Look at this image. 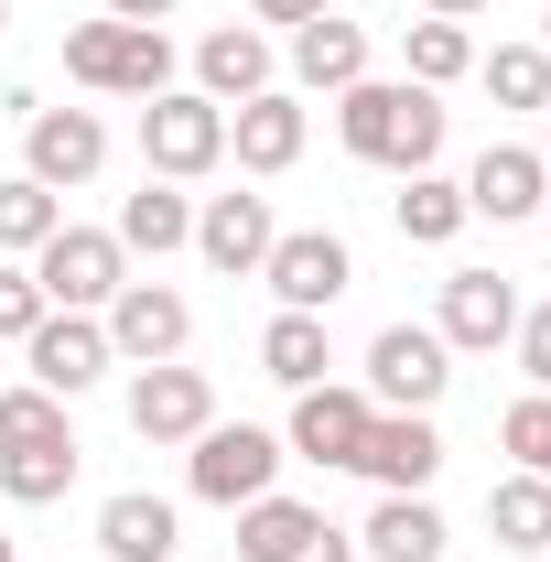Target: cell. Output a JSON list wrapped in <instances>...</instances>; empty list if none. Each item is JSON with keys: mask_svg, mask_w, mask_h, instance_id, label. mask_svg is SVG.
I'll return each instance as SVG.
<instances>
[{"mask_svg": "<svg viewBox=\"0 0 551 562\" xmlns=\"http://www.w3.org/2000/svg\"><path fill=\"white\" fill-rule=\"evenodd\" d=\"M336 140L357 162H379V173H432V151H443V98L412 87V76H357L336 98Z\"/></svg>", "mask_w": 551, "mask_h": 562, "instance_id": "6da1fadb", "label": "cell"}, {"mask_svg": "<svg viewBox=\"0 0 551 562\" xmlns=\"http://www.w3.org/2000/svg\"><path fill=\"white\" fill-rule=\"evenodd\" d=\"M66 76L98 87V98H162L173 87V44H162V22H76Z\"/></svg>", "mask_w": 551, "mask_h": 562, "instance_id": "7a4b0ae2", "label": "cell"}, {"mask_svg": "<svg viewBox=\"0 0 551 562\" xmlns=\"http://www.w3.org/2000/svg\"><path fill=\"white\" fill-rule=\"evenodd\" d=\"M140 162H151L162 184L216 173V162H227V109H216V98H195V87H162V98L140 109Z\"/></svg>", "mask_w": 551, "mask_h": 562, "instance_id": "3957f363", "label": "cell"}, {"mask_svg": "<svg viewBox=\"0 0 551 562\" xmlns=\"http://www.w3.org/2000/svg\"><path fill=\"white\" fill-rule=\"evenodd\" d=\"M33 281H44L55 314H98V303L131 281V249H120L109 227H55V238L33 249Z\"/></svg>", "mask_w": 551, "mask_h": 562, "instance_id": "277c9868", "label": "cell"}, {"mask_svg": "<svg viewBox=\"0 0 551 562\" xmlns=\"http://www.w3.org/2000/svg\"><path fill=\"white\" fill-rule=\"evenodd\" d=\"M281 432H260V422H206L195 432V497H216V508H249V497H271V476H281Z\"/></svg>", "mask_w": 551, "mask_h": 562, "instance_id": "5b68a950", "label": "cell"}, {"mask_svg": "<svg viewBox=\"0 0 551 562\" xmlns=\"http://www.w3.org/2000/svg\"><path fill=\"white\" fill-rule=\"evenodd\" d=\"M454 390V347L432 336V325H379V347H368V401L379 412H432Z\"/></svg>", "mask_w": 551, "mask_h": 562, "instance_id": "8992f818", "label": "cell"}, {"mask_svg": "<svg viewBox=\"0 0 551 562\" xmlns=\"http://www.w3.org/2000/svg\"><path fill=\"white\" fill-rule=\"evenodd\" d=\"M184 336H195L184 292H162V281H120L109 292V357L120 368H162V357H184Z\"/></svg>", "mask_w": 551, "mask_h": 562, "instance_id": "52a82bcc", "label": "cell"}, {"mask_svg": "<svg viewBox=\"0 0 551 562\" xmlns=\"http://www.w3.org/2000/svg\"><path fill=\"white\" fill-rule=\"evenodd\" d=\"M260 281L281 292V314H325L346 281H357V260H346V238H336V227H292V238H271Z\"/></svg>", "mask_w": 551, "mask_h": 562, "instance_id": "ba28073f", "label": "cell"}, {"mask_svg": "<svg viewBox=\"0 0 551 562\" xmlns=\"http://www.w3.org/2000/svg\"><path fill=\"white\" fill-rule=\"evenodd\" d=\"M22 368H33V390L76 401V390H98L120 357H109V325H87V314H44V325L22 336Z\"/></svg>", "mask_w": 551, "mask_h": 562, "instance_id": "9c48e42d", "label": "cell"}, {"mask_svg": "<svg viewBox=\"0 0 551 562\" xmlns=\"http://www.w3.org/2000/svg\"><path fill=\"white\" fill-rule=\"evenodd\" d=\"M357 476H379L390 497H421L432 476H443V432H432V412H368Z\"/></svg>", "mask_w": 551, "mask_h": 562, "instance_id": "30bf717a", "label": "cell"}, {"mask_svg": "<svg viewBox=\"0 0 551 562\" xmlns=\"http://www.w3.org/2000/svg\"><path fill=\"white\" fill-rule=\"evenodd\" d=\"M206 422H216L206 368H173V357H162V368H140V379H131V432H140V443H195Z\"/></svg>", "mask_w": 551, "mask_h": 562, "instance_id": "8fae6325", "label": "cell"}, {"mask_svg": "<svg viewBox=\"0 0 551 562\" xmlns=\"http://www.w3.org/2000/svg\"><path fill=\"white\" fill-rule=\"evenodd\" d=\"M454 357H497L508 336H519V292H508V271H454L443 281V325H432Z\"/></svg>", "mask_w": 551, "mask_h": 562, "instance_id": "7c38bea8", "label": "cell"}, {"mask_svg": "<svg viewBox=\"0 0 551 562\" xmlns=\"http://www.w3.org/2000/svg\"><path fill=\"white\" fill-rule=\"evenodd\" d=\"M368 412H379L368 390H325V379H314V390H292V432H281V443H292L303 465H357Z\"/></svg>", "mask_w": 551, "mask_h": 562, "instance_id": "4fadbf2b", "label": "cell"}, {"mask_svg": "<svg viewBox=\"0 0 551 562\" xmlns=\"http://www.w3.org/2000/svg\"><path fill=\"white\" fill-rule=\"evenodd\" d=\"M227 151H238V173H292L303 162V98H281V87L238 98L227 109Z\"/></svg>", "mask_w": 551, "mask_h": 562, "instance_id": "5bb4252c", "label": "cell"}, {"mask_svg": "<svg viewBox=\"0 0 551 562\" xmlns=\"http://www.w3.org/2000/svg\"><path fill=\"white\" fill-rule=\"evenodd\" d=\"M541 195H551V162L541 151H519V140H486L476 151V173H465V216H541Z\"/></svg>", "mask_w": 551, "mask_h": 562, "instance_id": "9a60e30c", "label": "cell"}, {"mask_svg": "<svg viewBox=\"0 0 551 562\" xmlns=\"http://www.w3.org/2000/svg\"><path fill=\"white\" fill-rule=\"evenodd\" d=\"M271 195H206V206H195V249H206V271H260V260H271Z\"/></svg>", "mask_w": 551, "mask_h": 562, "instance_id": "2e32d148", "label": "cell"}, {"mask_svg": "<svg viewBox=\"0 0 551 562\" xmlns=\"http://www.w3.org/2000/svg\"><path fill=\"white\" fill-rule=\"evenodd\" d=\"M173 541H184V519H173V497H151V487H120L98 508V552L109 562H173Z\"/></svg>", "mask_w": 551, "mask_h": 562, "instance_id": "e0dca14e", "label": "cell"}, {"mask_svg": "<svg viewBox=\"0 0 551 562\" xmlns=\"http://www.w3.org/2000/svg\"><path fill=\"white\" fill-rule=\"evenodd\" d=\"M260 87H271V44H260L249 22H227V33H206V44H195V98L238 109V98H260Z\"/></svg>", "mask_w": 551, "mask_h": 562, "instance_id": "ac0fdd59", "label": "cell"}, {"mask_svg": "<svg viewBox=\"0 0 551 562\" xmlns=\"http://www.w3.org/2000/svg\"><path fill=\"white\" fill-rule=\"evenodd\" d=\"M292 76H303V87H325V98H346V87L368 76V33H357V22H336V11L292 22Z\"/></svg>", "mask_w": 551, "mask_h": 562, "instance_id": "d6986e66", "label": "cell"}, {"mask_svg": "<svg viewBox=\"0 0 551 562\" xmlns=\"http://www.w3.org/2000/svg\"><path fill=\"white\" fill-rule=\"evenodd\" d=\"M109 162V131L87 109H33V184H87Z\"/></svg>", "mask_w": 551, "mask_h": 562, "instance_id": "ffe728a7", "label": "cell"}, {"mask_svg": "<svg viewBox=\"0 0 551 562\" xmlns=\"http://www.w3.org/2000/svg\"><path fill=\"white\" fill-rule=\"evenodd\" d=\"M314 541H325V519L303 497H249L238 508V562H303Z\"/></svg>", "mask_w": 551, "mask_h": 562, "instance_id": "44dd1931", "label": "cell"}, {"mask_svg": "<svg viewBox=\"0 0 551 562\" xmlns=\"http://www.w3.org/2000/svg\"><path fill=\"white\" fill-rule=\"evenodd\" d=\"M336 357H325V314H271L260 325V379H281V390H314Z\"/></svg>", "mask_w": 551, "mask_h": 562, "instance_id": "7402d4cb", "label": "cell"}, {"mask_svg": "<svg viewBox=\"0 0 551 562\" xmlns=\"http://www.w3.org/2000/svg\"><path fill=\"white\" fill-rule=\"evenodd\" d=\"M368 552L379 562H443V508L432 497H379L368 508Z\"/></svg>", "mask_w": 551, "mask_h": 562, "instance_id": "603a6c76", "label": "cell"}, {"mask_svg": "<svg viewBox=\"0 0 551 562\" xmlns=\"http://www.w3.org/2000/svg\"><path fill=\"white\" fill-rule=\"evenodd\" d=\"M486 530H497V552H551V476H497Z\"/></svg>", "mask_w": 551, "mask_h": 562, "instance_id": "cb8c5ba5", "label": "cell"}, {"mask_svg": "<svg viewBox=\"0 0 551 562\" xmlns=\"http://www.w3.org/2000/svg\"><path fill=\"white\" fill-rule=\"evenodd\" d=\"M401 66H412V87L443 98L454 76L476 66V44H465V22H432V11H421V22H401Z\"/></svg>", "mask_w": 551, "mask_h": 562, "instance_id": "d4e9b609", "label": "cell"}, {"mask_svg": "<svg viewBox=\"0 0 551 562\" xmlns=\"http://www.w3.org/2000/svg\"><path fill=\"white\" fill-rule=\"evenodd\" d=\"M184 238H195V206H184V195L151 173L131 206H120V249H151V260H162V249H184Z\"/></svg>", "mask_w": 551, "mask_h": 562, "instance_id": "484cf974", "label": "cell"}, {"mask_svg": "<svg viewBox=\"0 0 551 562\" xmlns=\"http://www.w3.org/2000/svg\"><path fill=\"white\" fill-rule=\"evenodd\" d=\"M401 238H412V249L465 238V184H443V173H401Z\"/></svg>", "mask_w": 551, "mask_h": 562, "instance_id": "4316f807", "label": "cell"}, {"mask_svg": "<svg viewBox=\"0 0 551 562\" xmlns=\"http://www.w3.org/2000/svg\"><path fill=\"white\" fill-rule=\"evenodd\" d=\"M55 227H66L55 184H33V173H22V184H0V260H33V249H44Z\"/></svg>", "mask_w": 551, "mask_h": 562, "instance_id": "83f0119b", "label": "cell"}, {"mask_svg": "<svg viewBox=\"0 0 551 562\" xmlns=\"http://www.w3.org/2000/svg\"><path fill=\"white\" fill-rule=\"evenodd\" d=\"M76 465H87L76 443H22V454H0V487L22 497V508H55L76 487Z\"/></svg>", "mask_w": 551, "mask_h": 562, "instance_id": "f1b7e54d", "label": "cell"}, {"mask_svg": "<svg viewBox=\"0 0 551 562\" xmlns=\"http://www.w3.org/2000/svg\"><path fill=\"white\" fill-rule=\"evenodd\" d=\"M476 76H486L497 109H551V55L541 44H497V55H476Z\"/></svg>", "mask_w": 551, "mask_h": 562, "instance_id": "f546056e", "label": "cell"}, {"mask_svg": "<svg viewBox=\"0 0 551 562\" xmlns=\"http://www.w3.org/2000/svg\"><path fill=\"white\" fill-rule=\"evenodd\" d=\"M22 443H76L55 390H0V454H22Z\"/></svg>", "mask_w": 551, "mask_h": 562, "instance_id": "4dcf8cb0", "label": "cell"}, {"mask_svg": "<svg viewBox=\"0 0 551 562\" xmlns=\"http://www.w3.org/2000/svg\"><path fill=\"white\" fill-rule=\"evenodd\" d=\"M497 443L519 454V476H551V390L508 401V412H497Z\"/></svg>", "mask_w": 551, "mask_h": 562, "instance_id": "1f68e13d", "label": "cell"}, {"mask_svg": "<svg viewBox=\"0 0 551 562\" xmlns=\"http://www.w3.org/2000/svg\"><path fill=\"white\" fill-rule=\"evenodd\" d=\"M55 303H44V281H33V260H0V336H33Z\"/></svg>", "mask_w": 551, "mask_h": 562, "instance_id": "d6a6232c", "label": "cell"}, {"mask_svg": "<svg viewBox=\"0 0 551 562\" xmlns=\"http://www.w3.org/2000/svg\"><path fill=\"white\" fill-rule=\"evenodd\" d=\"M508 347H519V368H530V390H551V303H541V314H519Z\"/></svg>", "mask_w": 551, "mask_h": 562, "instance_id": "836d02e7", "label": "cell"}, {"mask_svg": "<svg viewBox=\"0 0 551 562\" xmlns=\"http://www.w3.org/2000/svg\"><path fill=\"white\" fill-rule=\"evenodd\" d=\"M260 22H314V11H336V0H249Z\"/></svg>", "mask_w": 551, "mask_h": 562, "instance_id": "e575fe53", "label": "cell"}, {"mask_svg": "<svg viewBox=\"0 0 551 562\" xmlns=\"http://www.w3.org/2000/svg\"><path fill=\"white\" fill-rule=\"evenodd\" d=\"M109 22H173V0H109Z\"/></svg>", "mask_w": 551, "mask_h": 562, "instance_id": "d590c367", "label": "cell"}, {"mask_svg": "<svg viewBox=\"0 0 551 562\" xmlns=\"http://www.w3.org/2000/svg\"><path fill=\"white\" fill-rule=\"evenodd\" d=\"M421 11H432V22H476L486 0H421Z\"/></svg>", "mask_w": 551, "mask_h": 562, "instance_id": "8d00e7d4", "label": "cell"}, {"mask_svg": "<svg viewBox=\"0 0 551 562\" xmlns=\"http://www.w3.org/2000/svg\"><path fill=\"white\" fill-rule=\"evenodd\" d=\"M303 562H357V552H346V530H325V541H314Z\"/></svg>", "mask_w": 551, "mask_h": 562, "instance_id": "74e56055", "label": "cell"}, {"mask_svg": "<svg viewBox=\"0 0 551 562\" xmlns=\"http://www.w3.org/2000/svg\"><path fill=\"white\" fill-rule=\"evenodd\" d=\"M0 562H22V541H11V530H0Z\"/></svg>", "mask_w": 551, "mask_h": 562, "instance_id": "f35d334b", "label": "cell"}, {"mask_svg": "<svg viewBox=\"0 0 551 562\" xmlns=\"http://www.w3.org/2000/svg\"><path fill=\"white\" fill-rule=\"evenodd\" d=\"M541 162H551V109H541Z\"/></svg>", "mask_w": 551, "mask_h": 562, "instance_id": "ab89813d", "label": "cell"}, {"mask_svg": "<svg viewBox=\"0 0 551 562\" xmlns=\"http://www.w3.org/2000/svg\"><path fill=\"white\" fill-rule=\"evenodd\" d=\"M541 55H551V22H541Z\"/></svg>", "mask_w": 551, "mask_h": 562, "instance_id": "60d3db41", "label": "cell"}, {"mask_svg": "<svg viewBox=\"0 0 551 562\" xmlns=\"http://www.w3.org/2000/svg\"><path fill=\"white\" fill-rule=\"evenodd\" d=\"M541 216H551V195H541Z\"/></svg>", "mask_w": 551, "mask_h": 562, "instance_id": "b9f144b4", "label": "cell"}, {"mask_svg": "<svg viewBox=\"0 0 551 562\" xmlns=\"http://www.w3.org/2000/svg\"><path fill=\"white\" fill-rule=\"evenodd\" d=\"M0 11H11V0H0Z\"/></svg>", "mask_w": 551, "mask_h": 562, "instance_id": "7bdbcfd3", "label": "cell"}]
</instances>
